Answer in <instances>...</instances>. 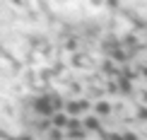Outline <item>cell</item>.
I'll return each instance as SVG.
<instances>
[{
	"mask_svg": "<svg viewBox=\"0 0 147 140\" xmlns=\"http://www.w3.org/2000/svg\"><path fill=\"white\" fill-rule=\"evenodd\" d=\"M34 109L41 114V116H46V118H51L53 114H56V109H53V101H51V97H39V99H34Z\"/></svg>",
	"mask_w": 147,
	"mask_h": 140,
	"instance_id": "cell-1",
	"label": "cell"
},
{
	"mask_svg": "<svg viewBox=\"0 0 147 140\" xmlns=\"http://www.w3.org/2000/svg\"><path fill=\"white\" fill-rule=\"evenodd\" d=\"M89 101L87 99H72V101H68L65 104V114L68 116H80V114H84V111H89Z\"/></svg>",
	"mask_w": 147,
	"mask_h": 140,
	"instance_id": "cell-2",
	"label": "cell"
},
{
	"mask_svg": "<svg viewBox=\"0 0 147 140\" xmlns=\"http://www.w3.org/2000/svg\"><path fill=\"white\" fill-rule=\"evenodd\" d=\"M68 121H70V116H68V114H65V111H56V114H53V116H51V123H53V128H68Z\"/></svg>",
	"mask_w": 147,
	"mask_h": 140,
	"instance_id": "cell-3",
	"label": "cell"
},
{
	"mask_svg": "<svg viewBox=\"0 0 147 140\" xmlns=\"http://www.w3.org/2000/svg\"><path fill=\"white\" fill-rule=\"evenodd\" d=\"M84 131H101V123H99V116H84Z\"/></svg>",
	"mask_w": 147,
	"mask_h": 140,
	"instance_id": "cell-4",
	"label": "cell"
},
{
	"mask_svg": "<svg viewBox=\"0 0 147 140\" xmlns=\"http://www.w3.org/2000/svg\"><path fill=\"white\" fill-rule=\"evenodd\" d=\"M94 114L96 116H109V114H111V104H109V101H96L94 104Z\"/></svg>",
	"mask_w": 147,
	"mask_h": 140,
	"instance_id": "cell-5",
	"label": "cell"
},
{
	"mask_svg": "<svg viewBox=\"0 0 147 140\" xmlns=\"http://www.w3.org/2000/svg\"><path fill=\"white\" fill-rule=\"evenodd\" d=\"M65 135H68L70 140H75V138H82V140H84L87 131H84V128H80V131H65Z\"/></svg>",
	"mask_w": 147,
	"mask_h": 140,
	"instance_id": "cell-6",
	"label": "cell"
},
{
	"mask_svg": "<svg viewBox=\"0 0 147 140\" xmlns=\"http://www.w3.org/2000/svg\"><path fill=\"white\" fill-rule=\"evenodd\" d=\"M118 89L121 92H130V80H128V77H121L118 80Z\"/></svg>",
	"mask_w": 147,
	"mask_h": 140,
	"instance_id": "cell-7",
	"label": "cell"
},
{
	"mask_svg": "<svg viewBox=\"0 0 147 140\" xmlns=\"http://www.w3.org/2000/svg\"><path fill=\"white\" fill-rule=\"evenodd\" d=\"M63 138V128H51V133H48V140H60Z\"/></svg>",
	"mask_w": 147,
	"mask_h": 140,
	"instance_id": "cell-8",
	"label": "cell"
},
{
	"mask_svg": "<svg viewBox=\"0 0 147 140\" xmlns=\"http://www.w3.org/2000/svg\"><path fill=\"white\" fill-rule=\"evenodd\" d=\"M65 51L75 53V51H77V39H68V41H65Z\"/></svg>",
	"mask_w": 147,
	"mask_h": 140,
	"instance_id": "cell-9",
	"label": "cell"
},
{
	"mask_svg": "<svg viewBox=\"0 0 147 140\" xmlns=\"http://www.w3.org/2000/svg\"><path fill=\"white\" fill-rule=\"evenodd\" d=\"M82 63H84V56H80V53H75V56H72V65H75V68H80Z\"/></svg>",
	"mask_w": 147,
	"mask_h": 140,
	"instance_id": "cell-10",
	"label": "cell"
},
{
	"mask_svg": "<svg viewBox=\"0 0 147 140\" xmlns=\"http://www.w3.org/2000/svg\"><path fill=\"white\" fill-rule=\"evenodd\" d=\"M104 5H106V7H111V10H116V7H118V5H121V0H106V3H104Z\"/></svg>",
	"mask_w": 147,
	"mask_h": 140,
	"instance_id": "cell-11",
	"label": "cell"
},
{
	"mask_svg": "<svg viewBox=\"0 0 147 140\" xmlns=\"http://www.w3.org/2000/svg\"><path fill=\"white\" fill-rule=\"evenodd\" d=\"M113 58H116V60H125V53L121 51V48H116V51H113Z\"/></svg>",
	"mask_w": 147,
	"mask_h": 140,
	"instance_id": "cell-12",
	"label": "cell"
},
{
	"mask_svg": "<svg viewBox=\"0 0 147 140\" xmlns=\"http://www.w3.org/2000/svg\"><path fill=\"white\" fill-rule=\"evenodd\" d=\"M138 116L147 121V109H145V106H138Z\"/></svg>",
	"mask_w": 147,
	"mask_h": 140,
	"instance_id": "cell-13",
	"label": "cell"
},
{
	"mask_svg": "<svg viewBox=\"0 0 147 140\" xmlns=\"http://www.w3.org/2000/svg\"><path fill=\"white\" fill-rule=\"evenodd\" d=\"M104 3H106V0H89V5H94V7H101Z\"/></svg>",
	"mask_w": 147,
	"mask_h": 140,
	"instance_id": "cell-14",
	"label": "cell"
},
{
	"mask_svg": "<svg viewBox=\"0 0 147 140\" xmlns=\"http://www.w3.org/2000/svg\"><path fill=\"white\" fill-rule=\"evenodd\" d=\"M138 70H140V72H142V75L147 77V68H138Z\"/></svg>",
	"mask_w": 147,
	"mask_h": 140,
	"instance_id": "cell-15",
	"label": "cell"
}]
</instances>
